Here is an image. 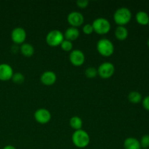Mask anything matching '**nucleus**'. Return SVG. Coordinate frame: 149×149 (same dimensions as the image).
<instances>
[{"instance_id": "f257e3e1", "label": "nucleus", "mask_w": 149, "mask_h": 149, "mask_svg": "<svg viewBox=\"0 0 149 149\" xmlns=\"http://www.w3.org/2000/svg\"><path fill=\"white\" fill-rule=\"evenodd\" d=\"M132 19V13L127 7L119 8L113 14V20L119 26H125Z\"/></svg>"}, {"instance_id": "f03ea898", "label": "nucleus", "mask_w": 149, "mask_h": 149, "mask_svg": "<svg viewBox=\"0 0 149 149\" xmlns=\"http://www.w3.org/2000/svg\"><path fill=\"white\" fill-rule=\"evenodd\" d=\"M71 140L76 147L79 148H86L90 143V136L86 131L83 130H77L73 133Z\"/></svg>"}, {"instance_id": "7ed1b4c3", "label": "nucleus", "mask_w": 149, "mask_h": 149, "mask_svg": "<svg viewBox=\"0 0 149 149\" xmlns=\"http://www.w3.org/2000/svg\"><path fill=\"white\" fill-rule=\"evenodd\" d=\"M97 52L104 57H109L114 52V46L111 41L103 38L100 39L97 43Z\"/></svg>"}, {"instance_id": "20e7f679", "label": "nucleus", "mask_w": 149, "mask_h": 149, "mask_svg": "<svg viewBox=\"0 0 149 149\" xmlns=\"http://www.w3.org/2000/svg\"><path fill=\"white\" fill-rule=\"evenodd\" d=\"M93 31L97 34L103 35L109 33L111 30V23L104 17H98L93 21L92 24Z\"/></svg>"}, {"instance_id": "39448f33", "label": "nucleus", "mask_w": 149, "mask_h": 149, "mask_svg": "<svg viewBox=\"0 0 149 149\" xmlns=\"http://www.w3.org/2000/svg\"><path fill=\"white\" fill-rule=\"evenodd\" d=\"M64 40V35L61 31L52 30L47 33L46 36V42L49 46H59Z\"/></svg>"}, {"instance_id": "423d86ee", "label": "nucleus", "mask_w": 149, "mask_h": 149, "mask_svg": "<svg viewBox=\"0 0 149 149\" xmlns=\"http://www.w3.org/2000/svg\"><path fill=\"white\" fill-rule=\"evenodd\" d=\"M115 72V67L110 62L103 63L97 68V74L102 79H109L113 75Z\"/></svg>"}, {"instance_id": "0eeeda50", "label": "nucleus", "mask_w": 149, "mask_h": 149, "mask_svg": "<svg viewBox=\"0 0 149 149\" xmlns=\"http://www.w3.org/2000/svg\"><path fill=\"white\" fill-rule=\"evenodd\" d=\"M11 39L15 45H23L26 39V32L21 27L15 28L11 33Z\"/></svg>"}, {"instance_id": "6e6552de", "label": "nucleus", "mask_w": 149, "mask_h": 149, "mask_svg": "<svg viewBox=\"0 0 149 149\" xmlns=\"http://www.w3.org/2000/svg\"><path fill=\"white\" fill-rule=\"evenodd\" d=\"M67 20L71 26V27L78 28L84 23V18L83 15L79 12L74 11L68 14V17H67Z\"/></svg>"}, {"instance_id": "1a4fd4ad", "label": "nucleus", "mask_w": 149, "mask_h": 149, "mask_svg": "<svg viewBox=\"0 0 149 149\" xmlns=\"http://www.w3.org/2000/svg\"><path fill=\"white\" fill-rule=\"evenodd\" d=\"M70 62L74 66H81L85 61V56L82 51L79 49L72 50L69 55Z\"/></svg>"}, {"instance_id": "9d476101", "label": "nucleus", "mask_w": 149, "mask_h": 149, "mask_svg": "<svg viewBox=\"0 0 149 149\" xmlns=\"http://www.w3.org/2000/svg\"><path fill=\"white\" fill-rule=\"evenodd\" d=\"M51 117L50 112L46 109H39L34 113L35 120L42 125L47 124L51 120Z\"/></svg>"}, {"instance_id": "9b49d317", "label": "nucleus", "mask_w": 149, "mask_h": 149, "mask_svg": "<svg viewBox=\"0 0 149 149\" xmlns=\"http://www.w3.org/2000/svg\"><path fill=\"white\" fill-rule=\"evenodd\" d=\"M13 68L7 63L0 64V80L8 81L11 79L13 75Z\"/></svg>"}, {"instance_id": "f8f14e48", "label": "nucleus", "mask_w": 149, "mask_h": 149, "mask_svg": "<svg viewBox=\"0 0 149 149\" xmlns=\"http://www.w3.org/2000/svg\"><path fill=\"white\" fill-rule=\"evenodd\" d=\"M41 82L46 86H51L55 83L57 76L53 71H47L44 72L40 77Z\"/></svg>"}, {"instance_id": "ddd939ff", "label": "nucleus", "mask_w": 149, "mask_h": 149, "mask_svg": "<svg viewBox=\"0 0 149 149\" xmlns=\"http://www.w3.org/2000/svg\"><path fill=\"white\" fill-rule=\"evenodd\" d=\"M63 35L64 38L66 40L72 42V41H75L76 39H78V37L79 36V31L77 28L70 27L66 29Z\"/></svg>"}, {"instance_id": "4468645a", "label": "nucleus", "mask_w": 149, "mask_h": 149, "mask_svg": "<svg viewBox=\"0 0 149 149\" xmlns=\"http://www.w3.org/2000/svg\"><path fill=\"white\" fill-rule=\"evenodd\" d=\"M124 148L125 149H141L140 141L137 138H127L124 141Z\"/></svg>"}, {"instance_id": "2eb2a0df", "label": "nucleus", "mask_w": 149, "mask_h": 149, "mask_svg": "<svg viewBox=\"0 0 149 149\" xmlns=\"http://www.w3.org/2000/svg\"><path fill=\"white\" fill-rule=\"evenodd\" d=\"M137 23L141 26H147L149 22V15L145 11H139L135 15Z\"/></svg>"}, {"instance_id": "dca6fc26", "label": "nucleus", "mask_w": 149, "mask_h": 149, "mask_svg": "<svg viewBox=\"0 0 149 149\" xmlns=\"http://www.w3.org/2000/svg\"><path fill=\"white\" fill-rule=\"evenodd\" d=\"M115 36L119 41H124L127 38L128 30L125 26H118L115 30Z\"/></svg>"}, {"instance_id": "f3484780", "label": "nucleus", "mask_w": 149, "mask_h": 149, "mask_svg": "<svg viewBox=\"0 0 149 149\" xmlns=\"http://www.w3.org/2000/svg\"><path fill=\"white\" fill-rule=\"evenodd\" d=\"M20 51L25 57H31L34 53V48L33 45L29 43H23L20 47Z\"/></svg>"}, {"instance_id": "a211bd4d", "label": "nucleus", "mask_w": 149, "mask_h": 149, "mask_svg": "<svg viewBox=\"0 0 149 149\" xmlns=\"http://www.w3.org/2000/svg\"><path fill=\"white\" fill-rule=\"evenodd\" d=\"M69 124L71 127L72 129H74L75 131L81 130V127H82L83 125V122L81 118L77 116H72L71 118V119L69 121Z\"/></svg>"}, {"instance_id": "6ab92c4d", "label": "nucleus", "mask_w": 149, "mask_h": 149, "mask_svg": "<svg viewBox=\"0 0 149 149\" xmlns=\"http://www.w3.org/2000/svg\"><path fill=\"white\" fill-rule=\"evenodd\" d=\"M128 100L130 103L137 104V103H139L140 102L142 101V95L139 92L132 91L128 95Z\"/></svg>"}, {"instance_id": "aec40b11", "label": "nucleus", "mask_w": 149, "mask_h": 149, "mask_svg": "<svg viewBox=\"0 0 149 149\" xmlns=\"http://www.w3.org/2000/svg\"><path fill=\"white\" fill-rule=\"evenodd\" d=\"M85 74L86 77L89 79H93L95 77H97V69L95 67H89L87 69L85 70Z\"/></svg>"}, {"instance_id": "412c9836", "label": "nucleus", "mask_w": 149, "mask_h": 149, "mask_svg": "<svg viewBox=\"0 0 149 149\" xmlns=\"http://www.w3.org/2000/svg\"><path fill=\"white\" fill-rule=\"evenodd\" d=\"M13 81V82L15 83V84H22L23 83L25 80V77L23 76V74H22L21 73H15V74H13V77L11 79Z\"/></svg>"}, {"instance_id": "4be33fe9", "label": "nucleus", "mask_w": 149, "mask_h": 149, "mask_svg": "<svg viewBox=\"0 0 149 149\" xmlns=\"http://www.w3.org/2000/svg\"><path fill=\"white\" fill-rule=\"evenodd\" d=\"M60 46H61V49L65 51V52H70L73 49L72 42H70V41L66 40V39H64Z\"/></svg>"}, {"instance_id": "5701e85b", "label": "nucleus", "mask_w": 149, "mask_h": 149, "mask_svg": "<svg viewBox=\"0 0 149 149\" xmlns=\"http://www.w3.org/2000/svg\"><path fill=\"white\" fill-rule=\"evenodd\" d=\"M139 141L143 149H148L149 148V135H143Z\"/></svg>"}, {"instance_id": "b1692460", "label": "nucleus", "mask_w": 149, "mask_h": 149, "mask_svg": "<svg viewBox=\"0 0 149 149\" xmlns=\"http://www.w3.org/2000/svg\"><path fill=\"white\" fill-rule=\"evenodd\" d=\"M83 32L84 33L87 35H90L91 33H93V32L94 31H93V28L92 24H90V23H87V24H85L84 26H83V29H82Z\"/></svg>"}, {"instance_id": "393cba45", "label": "nucleus", "mask_w": 149, "mask_h": 149, "mask_svg": "<svg viewBox=\"0 0 149 149\" xmlns=\"http://www.w3.org/2000/svg\"><path fill=\"white\" fill-rule=\"evenodd\" d=\"M77 4L79 8L84 9L86 7H87V6H88L89 1L88 0H78L77 1Z\"/></svg>"}, {"instance_id": "a878e982", "label": "nucleus", "mask_w": 149, "mask_h": 149, "mask_svg": "<svg viewBox=\"0 0 149 149\" xmlns=\"http://www.w3.org/2000/svg\"><path fill=\"white\" fill-rule=\"evenodd\" d=\"M142 105L143 107L146 111H149V95L144 97L142 100Z\"/></svg>"}, {"instance_id": "bb28decb", "label": "nucleus", "mask_w": 149, "mask_h": 149, "mask_svg": "<svg viewBox=\"0 0 149 149\" xmlns=\"http://www.w3.org/2000/svg\"><path fill=\"white\" fill-rule=\"evenodd\" d=\"M2 149H16V148L12 145H7L6 146H4Z\"/></svg>"}, {"instance_id": "cd10ccee", "label": "nucleus", "mask_w": 149, "mask_h": 149, "mask_svg": "<svg viewBox=\"0 0 149 149\" xmlns=\"http://www.w3.org/2000/svg\"><path fill=\"white\" fill-rule=\"evenodd\" d=\"M147 45H148V47H149V39H148V40L147 41Z\"/></svg>"}, {"instance_id": "c85d7f7f", "label": "nucleus", "mask_w": 149, "mask_h": 149, "mask_svg": "<svg viewBox=\"0 0 149 149\" xmlns=\"http://www.w3.org/2000/svg\"><path fill=\"white\" fill-rule=\"evenodd\" d=\"M148 26H149V22H148Z\"/></svg>"}, {"instance_id": "c756f323", "label": "nucleus", "mask_w": 149, "mask_h": 149, "mask_svg": "<svg viewBox=\"0 0 149 149\" xmlns=\"http://www.w3.org/2000/svg\"><path fill=\"white\" fill-rule=\"evenodd\" d=\"M148 149H149V148H148Z\"/></svg>"}]
</instances>
